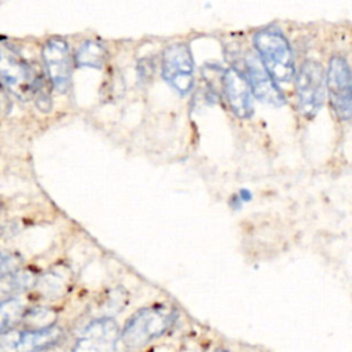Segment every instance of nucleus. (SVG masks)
Returning <instances> with one entry per match:
<instances>
[{"label":"nucleus","mask_w":352,"mask_h":352,"mask_svg":"<svg viewBox=\"0 0 352 352\" xmlns=\"http://www.w3.org/2000/svg\"><path fill=\"white\" fill-rule=\"evenodd\" d=\"M253 43L263 65L276 82H290L296 77L292 48L279 30L272 28L258 30Z\"/></svg>","instance_id":"1"},{"label":"nucleus","mask_w":352,"mask_h":352,"mask_svg":"<svg viewBox=\"0 0 352 352\" xmlns=\"http://www.w3.org/2000/svg\"><path fill=\"white\" fill-rule=\"evenodd\" d=\"M176 312L165 305H153L138 311L126 322L121 338L129 348H139L162 336L175 322Z\"/></svg>","instance_id":"2"},{"label":"nucleus","mask_w":352,"mask_h":352,"mask_svg":"<svg viewBox=\"0 0 352 352\" xmlns=\"http://www.w3.org/2000/svg\"><path fill=\"white\" fill-rule=\"evenodd\" d=\"M326 91L323 67L315 60H305L296 74V92L300 113L307 118L315 117L323 104Z\"/></svg>","instance_id":"3"},{"label":"nucleus","mask_w":352,"mask_h":352,"mask_svg":"<svg viewBox=\"0 0 352 352\" xmlns=\"http://www.w3.org/2000/svg\"><path fill=\"white\" fill-rule=\"evenodd\" d=\"M326 89L333 111L341 121L352 118V70L344 56L334 55L326 73Z\"/></svg>","instance_id":"4"},{"label":"nucleus","mask_w":352,"mask_h":352,"mask_svg":"<svg viewBox=\"0 0 352 352\" xmlns=\"http://www.w3.org/2000/svg\"><path fill=\"white\" fill-rule=\"evenodd\" d=\"M0 74L3 85L21 100H28L33 98V87L36 74L33 69L19 56V54L8 47L1 44L0 51Z\"/></svg>","instance_id":"5"},{"label":"nucleus","mask_w":352,"mask_h":352,"mask_svg":"<svg viewBox=\"0 0 352 352\" xmlns=\"http://www.w3.org/2000/svg\"><path fill=\"white\" fill-rule=\"evenodd\" d=\"M162 77L182 95L191 91L194 84V60L187 44L175 43L164 51Z\"/></svg>","instance_id":"6"},{"label":"nucleus","mask_w":352,"mask_h":352,"mask_svg":"<svg viewBox=\"0 0 352 352\" xmlns=\"http://www.w3.org/2000/svg\"><path fill=\"white\" fill-rule=\"evenodd\" d=\"M43 60L47 77L55 91L63 94L70 88L73 58L69 45L62 38H50L43 47Z\"/></svg>","instance_id":"7"},{"label":"nucleus","mask_w":352,"mask_h":352,"mask_svg":"<svg viewBox=\"0 0 352 352\" xmlns=\"http://www.w3.org/2000/svg\"><path fill=\"white\" fill-rule=\"evenodd\" d=\"M243 65H245L243 76L246 77L253 95L258 100L272 106L285 104L286 99L282 91L278 88L276 81L268 73V70L263 65L258 55L248 52L243 59Z\"/></svg>","instance_id":"8"},{"label":"nucleus","mask_w":352,"mask_h":352,"mask_svg":"<svg viewBox=\"0 0 352 352\" xmlns=\"http://www.w3.org/2000/svg\"><path fill=\"white\" fill-rule=\"evenodd\" d=\"M118 334V326L113 319L99 318L84 329L73 352H114Z\"/></svg>","instance_id":"9"},{"label":"nucleus","mask_w":352,"mask_h":352,"mask_svg":"<svg viewBox=\"0 0 352 352\" xmlns=\"http://www.w3.org/2000/svg\"><path fill=\"white\" fill-rule=\"evenodd\" d=\"M221 82L232 113L239 118H249L253 114V92L246 77L235 67H230L224 72Z\"/></svg>","instance_id":"10"},{"label":"nucleus","mask_w":352,"mask_h":352,"mask_svg":"<svg viewBox=\"0 0 352 352\" xmlns=\"http://www.w3.org/2000/svg\"><path fill=\"white\" fill-rule=\"evenodd\" d=\"M62 337V329L56 324L26 330L12 341L14 352H40L55 345Z\"/></svg>","instance_id":"11"},{"label":"nucleus","mask_w":352,"mask_h":352,"mask_svg":"<svg viewBox=\"0 0 352 352\" xmlns=\"http://www.w3.org/2000/svg\"><path fill=\"white\" fill-rule=\"evenodd\" d=\"M106 60V50L98 41H84L76 52L74 62L78 67L99 69Z\"/></svg>","instance_id":"12"},{"label":"nucleus","mask_w":352,"mask_h":352,"mask_svg":"<svg viewBox=\"0 0 352 352\" xmlns=\"http://www.w3.org/2000/svg\"><path fill=\"white\" fill-rule=\"evenodd\" d=\"M33 283V275L28 271H14L6 275H1V289L6 292L19 293L28 289Z\"/></svg>","instance_id":"13"},{"label":"nucleus","mask_w":352,"mask_h":352,"mask_svg":"<svg viewBox=\"0 0 352 352\" xmlns=\"http://www.w3.org/2000/svg\"><path fill=\"white\" fill-rule=\"evenodd\" d=\"M23 305L16 298H8L1 302V334L22 318Z\"/></svg>","instance_id":"14"},{"label":"nucleus","mask_w":352,"mask_h":352,"mask_svg":"<svg viewBox=\"0 0 352 352\" xmlns=\"http://www.w3.org/2000/svg\"><path fill=\"white\" fill-rule=\"evenodd\" d=\"M16 267H18V261L12 257L11 253L10 254H7V253L1 254V275H6V274L16 271L15 270Z\"/></svg>","instance_id":"15"},{"label":"nucleus","mask_w":352,"mask_h":352,"mask_svg":"<svg viewBox=\"0 0 352 352\" xmlns=\"http://www.w3.org/2000/svg\"><path fill=\"white\" fill-rule=\"evenodd\" d=\"M219 352H227V351H219Z\"/></svg>","instance_id":"16"}]
</instances>
